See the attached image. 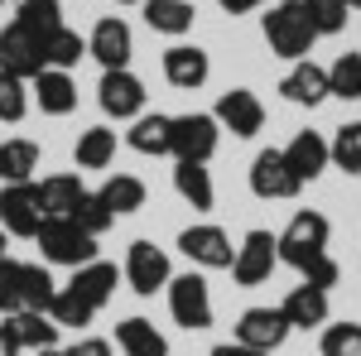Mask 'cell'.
Masks as SVG:
<instances>
[{"label":"cell","instance_id":"obj_29","mask_svg":"<svg viewBox=\"0 0 361 356\" xmlns=\"http://www.w3.org/2000/svg\"><path fill=\"white\" fill-rule=\"evenodd\" d=\"M58 299V279L44 265H25L20 260V308H34V313H49Z\"/></svg>","mask_w":361,"mask_h":356},{"label":"cell","instance_id":"obj_36","mask_svg":"<svg viewBox=\"0 0 361 356\" xmlns=\"http://www.w3.org/2000/svg\"><path fill=\"white\" fill-rule=\"evenodd\" d=\"M68 221H73V226H82L87 236H102V231L116 221V212L102 202V192H82V197H78V207L68 212Z\"/></svg>","mask_w":361,"mask_h":356},{"label":"cell","instance_id":"obj_22","mask_svg":"<svg viewBox=\"0 0 361 356\" xmlns=\"http://www.w3.org/2000/svg\"><path fill=\"white\" fill-rule=\"evenodd\" d=\"M116 284H121V270H116L111 260H92V265H82V270H73V284H68V289H78V294L102 313V308L111 303Z\"/></svg>","mask_w":361,"mask_h":356},{"label":"cell","instance_id":"obj_50","mask_svg":"<svg viewBox=\"0 0 361 356\" xmlns=\"http://www.w3.org/2000/svg\"><path fill=\"white\" fill-rule=\"evenodd\" d=\"M347 10H361V0H347Z\"/></svg>","mask_w":361,"mask_h":356},{"label":"cell","instance_id":"obj_1","mask_svg":"<svg viewBox=\"0 0 361 356\" xmlns=\"http://www.w3.org/2000/svg\"><path fill=\"white\" fill-rule=\"evenodd\" d=\"M265 25V44H270V54L275 58H289V63H304L308 49H313V25H308L304 15V0H279L270 5V15L260 20Z\"/></svg>","mask_w":361,"mask_h":356},{"label":"cell","instance_id":"obj_45","mask_svg":"<svg viewBox=\"0 0 361 356\" xmlns=\"http://www.w3.org/2000/svg\"><path fill=\"white\" fill-rule=\"evenodd\" d=\"M212 356H265V352H255V347H241V342H222V347H212Z\"/></svg>","mask_w":361,"mask_h":356},{"label":"cell","instance_id":"obj_24","mask_svg":"<svg viewBox=\"0 0 361 356\" xmlns=\"http://www.w3.org/2000/svg\"><path fill=\"white\" fill-rule=\"evenodd\" d=\"M116 347L126 356H169L164 332L154 328L149 318H126V323H116Z\"/></svg>","mask_w":361,"mask_h":356},{"label":"cell","instance_id":"obj_11","mask_svg":"<svg viewBox=\"0 0 361 356\" xmlns=\"http://www.w3.org/2000/svg\"><path fill=\"white\" fill-rule=\"evenodd\" d=\"M169 279H173V270H169L164 250L154 246V241H130V250H126V284L135 289L140 299L169 289Z\"/></svg>","mask_w":361,"mask_h":356},{"label":"cell","instance_id":"obj_16","mask_svg":"<svg viewBox=\"0 0 361 356\" xmlns=\"http://www.w3.org/2000/svg\"><path fill=\"white\" fill-rule=\"evenodd\" d=\"M279 97L294 102V106H323L333 92H328V68H318L313 58L294 63L284 78H279Z\"/></svg>","mask_w":361,"mask_h":356},{"label":"cell","instance_id":"obj_30","mask_svg":"<svg viewBox=\"0 0 361 356\" xmlns=\"http://www.w3.org/2000/svg\"><path fill=\"white\" fill-rule=\"evenodd\" d=\"M102 202L111 207L116 217H130V212H140L145 207V183H140L135 173H111L106 183H102Z\"/></svg>","mask_w":361,"mask_h":356},{"label":"cell","instance_id":"obj_43","mask_svg":"<svg viewBox=\"0 0 361 356\" xmlns=\"http://www.w3.org/2000/svg\"><path fill=\"white\" fill-rule=\"evenodd\" d=\"M68 356H111V342H102V337H82V342H73Z\"/></svg>","mask_w":361,"mask_h":356},{"label":"cell","instance_id":"obj_15","mask_svg":"<svg viewBox=\"0 0 361 356\" xmlns=\"http://www.w3.org/2000/svg\"><path fill=\"white\" fill-rule=\"evenodd\" d=\"M87 54L102 63V73L126 68V63H130V54H135V34H130V25H126L121 15H106V20H97V29H92Z\"/></svg>","mask_w":361,"mask_h":356},{"label":"cell","instance_id":"obj_5","mask_svg":"<svg viewBox=\"0 0 361 356\" xmlns=\"http://www.w3.org/2000/svg\"><path fill=\"white\" fill-rule=\"evenodd\" d=\"M169 313H173V323L188 332H202L212 328V294H207V279L202 274H173L169 279Z\"/></svg>","mask_w":361,"mask_h":356},{"label":"cell","instance_id":"obj_9","mask_svg":"<svg viewBox=\"0 0 361 356\" xmlns=\"http://www.w3.org/2000/svg\"><path fill=\"white\" fill-rule=\"evenodd\" d=\"M39 226H44V207H39L34 183H5V188H0V231L34 241Z\"/></svg>","mask_w":361,"mask_h":356},{"label":"cell","instance_id":"obj_46","mask_svg":"<svg viewBox=\"0 0 361 356\" xmlns=\"http://www.w3.org/2000/svg\"><path fill=\"white\" fill-rule=\"evenodd\" d=\"M0 356H20V342L10 337V328L0 323Z\"/></svg>","mask_w":361,"mask_h":356},{"label":"cell","instance_id":"obj_17","mask_svg":"<svg viewBox=\"0 0 361 356\" xmlns=\"http://www.w3.org/2000/svg\"><path fill=\"white\" fill-rule=\"evenodd\" d=\"M164 78L178 92H197L212 78V63H207V54L197 44H173V49H164Z\"/></svg>","mask_w":361,"mask_h":356},{"label":"cell","instance_id":"obj_19","mask_svg":"<svg viewBox=\"0 0 361 356\" xmlns=\"http://www.w3.org/2000/svg\"><path fill=\"white\" fill-rule=\"evenodd\" d=\"M284 159H289V168H294V173H299V183H313L323 168L333 164L328 140L318 135V130H299V135L284 145Z\"/></svg>","mask_w":361,"mask_h":356},{"label":"cell","instance_id":"obj_44","mask_svg":"<svg viewBox=\"0 0 361 356\" xmlns=\"http://www.w3.org/2000/svg\"><path fill=\"white\" fill-rule=\"evenodd\" d=\"M217 5H222L226 15H250V10H260L265 0H217Z\"/></svg>","mask_w":361,"mask_h":356},{"label":"cell","instance_id":"obj_25","mask_svg":"<svg viewBox=\"0 0 361 356\" xmlns=\"http://www.w3.org/2000/svg\"><path fill=\"white\" fill-rule=\"evenodd\" d=\"M197 10L188 0H145V25L154 29V34H169V39H183L188 29H193Z\"/></svg>","mask_w":361,"mask_h":356},{"label":"cell","instance_id":"obj_32","mask_svg":"<svg viewBox=\"0 0 361 356\" xmlns=\"http://www.w3.org/2000/svg\"><path fill=\"white\" fill-rule=\"evenodd\" d=\"M44 58H49V68H58V73H73L78 63L87 58V39L78 34V29H54L49 39H44Z\"/></svg>","mask_w":361,"mask_h":356},{"label":"cell","instance_id":"obj_2","mask_svg":"<svg viewBox=\"0 0 361 356\" xmlns=\"http://www.w3.org/2000/svg\"><path fill=\"white\" fill-rule=\"evenodd\" d=\"M328 236H333V226L323 212H294L289 226L279 231V265H289V270H304L308 260H318V255H328Z\"/></svg>","mask_w":361,"mask_h":356},{"label":"cell","instance_id":"obj_39","mask_svg":"<svg viewBox=\"0 0 361 356\" xmlns=\"http://www.w3.org/2000/svg\"><path fill=\"white\" fill-rule=\"evenodd\" d=\"M25 111H29V82L0 73V121L15 125V121H25Z\"/></svg>","mask_w":361,"mask_h":356},{"label":"cell","instance_id":"obj_31","mask_svg":"<svg viewBox=\"0 0 361 356\" xmlns=\"http://www.w3.org/2000/svg\"><path fill=\"white\" fill-rule=\"evenodd\" d=\"M73 159H78V168H106L116 159V130L111 125H92V130H82Z\"/></svg>","mask_w":361,"mask_h":356},{"label":"cell","instance_id":"obj_48","mask_svg":"<svg viewBox=\"0 0 361 356\" xmlns=\"http://www.w3.org/2000/svg\"><path fill=\"white\" fill-rule=\"evenodd\" d=\"M0 260H10V255H5V231H0Z\"/></svg>","mask_w":361,"mask_h":356},{"label":"cell","instance_id":"obj_26","mask_svg":"<svg viewBox=\"0 0 361 356\" xmlns=\"http://www.w3.org/2000/svg\"><path fill=\"white\" fill-rule=\"evenodd\" d=\"M173 188H178V197L193 207V212H212V173H207V164H193V159H178V168H173Z\"/></svg>","mask_w":361,"mask_h":356},{"label":"cell","instance_id":"obj_21","mask_svg":"<svg viewBox=\"0 0 361 356\" xmlns=\"http://www.w3.org/2000/svg\"><path fill=\"white\" fill-rule=\"evenodd\" d=\"M279 313L289 318V328H323L328 323V294L323 289H313V284H294L289 289V299L279 303Z\"/></svg>","mask_w":361,"mask_h":356},{"label":"cell","instance_id":"obj_37","mask_svg":"<svg viewBox=\"0 0 361 356\" xmlns=\"http://www.w3.org/2000/svg\"><path fill=\"white\" fill-rule=\"evenodd\" d=\"M328 92L342 102H361V54H342L328 68Z\"/></svg>","mask_w":361,"mask_h":356},{"label":"cell","instance_id":"obj_28","mask_svg":"<svg viewBox=\"0 0 361 356\" xmlns=\"http://www.w3.org/2000/svg\"><path fill=\"white\" fill-rule=\"evenodd\" d=\"M34 168H39V145L34 140H25V135L0 140V178L5 183H29Z\"/></svg>","mask_w":361,"mask_h":356},{"label":"cell","instance_id":"obj_47","mask_svg":"<svg viewBox=\"0 0 361 356\" xmlns=\"http://www.w3.org/2000/svg\"><path fill=\"white\" fill-rule=\"evenodd\" d=\"M39 356H68V352H58V347H49V352H39Z\"/></svg>","mask_w":361,"mask_h":356},{"label":"cell","instance_id":"obj_3","mask_svg":"<svg viewBox=\"0 0 361 356\" xmlns=\"http://www.w3.org/2000/svg\"><path fill=\"white\" fill-rule=\"evenodd\" d=\"M39 250H44V260L49 265H68V270H82L97 260V236H87L82 226H73L68 217H44L39 226Z\"/></svg>","mask_w":361,"mask_h":356},{"label":"cell","instance_id":"obj_33","mask_svg":"<svg viewBox=\"0 0 361 356\" xmlns=\"http://www.w3.org/2000/svg\"><path fill=\"white\" fill-rule=\"evenodd\" d=\"M15 10H20L15 25L29 29V34H39V39H49L54 29H63V5H58V0H20Z\"/></svg>","mask_w":361,"mask_h":356},{"label":"cell","instance_id":"obj_41","mask_svg":"<svg viewBox=\"0 0 361 356\" xmlns=\"http://www.w3.org/2000/svg\"><path fill=\"white\" fill-rule=\"evenodd\" d=\"M20 313V260H0V318Z\"/></svg>","mask_w":361,"mask_h":356},{"label":"cell","instance_id":"obj_49","mask_svg":"<svg viewBox=\"0 0 361 356\" xmlns=\"http://www.w3.org/2000/svg\"><path fill=\"white\" fill-rule=\"evenodd\" d=\"M116 5H145V0H116Z\"/></svg>","mask_w":361,"mask_h":356},{"label":"cell","instance_id":"obj_23","mask_svg":"<svg viewBox=\"0 0 361 356\" xmlns=\"http://www.w3.org/2000/svg\"><path fill=\"white\" fill-rule=\"evenodd\" d=\"M34 192H39L44 217H68L87 188H82V178H78V173H49V178H39V183H34Z\"/></svg>","mask_w":361,"mask_h":356},{"label":"cell","instance_id":"obj_8","mask_svg":"<svg viewBox=\"0 0 361 356\" xmlns=\"http://www.w3.org/2000/svg\"><path fill=\"white\" fill-rule=\"evenodd\" d=\"M178 250L193 260L197 270H231V260H236L231 236L222 226H212V221H197L188 231H178Z\"/></svg>","mask_w":361,"mask_h":356},{"label":"cell","instance_id":"obj_14","mask_svg":"<svg viewBox=\"0 0 361 356\" xmlns=\"http://www.w3.org/2000/svg\"><path fill=\"white\" fill-rule=\"evenodd\" d=\"M212 116H217V125H222V130H231L236 140L260 135V125H265V106H260V97H255V92H246V87L222 92Z\"/></svg>","mask_w":361,"mask_h":356},{"label":"cell","instance_id":"obj_20","mask_svg":"<svg viewBox=\"0 0 361 356\" xmlns=\"http://www.w3.org/2000/svg\"><path fill=\"white\" fill-rule=\"evenodd\" d=\"M5 328H10V337L20 342V352H49V347H58V323L49 318V313L20 308V313L5 318Z\"/></svg>","mask_w":361,"mask_h":356},{"label":"cell","instance_id":"obj_13","mask_svg":"<svg viewBox=\"0 0 361 356\" xmlns=\"http://www.w3.org/2000/svg\"><path fill=\"white\" fill-rule=\"evenodd\" d=\"M289 318L279 313V308H246L241 318H236V342L241 347H255V352H279L284 347V337H289Z\"/></svg>","mask_w":361,"mask_h":356},{"label":"cell","instance_id":"obj_38","mask_svg":"<svg viewBox=\"0 0 361 356\" xmlns=\"http://www.w3.org/2000/svg\"><path fill=\"white\" fill-rule=\"evenodd\" d=\"M328 154H333V164L342 173H361V121H347V125H337L333 145H328Z\"/></svg>","mask_w":361,"mask_h":356},{"label":"cell","instance_id":"obj_40","mask_svg":"<svg viewBox=\"0 0 361 356\" xmlns=\"http://www.w3.org/2000/svg\"><path fill=\"white\" fill-rule=\"evenodd\" d=\"M323 356H361V323H328Z\"/></svg>","mask_w":361,"mask_h":356},{"label":"cell","instance_id":"obj_10","mask_svg":"<svg viewBox=\"0 0 361 356\" xmlns=\"http://www.w3.org/2000/svg\"><path fill=\"white\" fill-rule=\"evenodd\" d=\"M97 106L106 111L111 121H135V116H145V82L130 68H111L97 82Z\"/></svg>","mask_w":361,"mask_h":356},{"label":"cell","instance_id":"obj_6","mask_svg":"<svg viewBox=\"0 0 361 356\" xmlns=\"http://www.w3.org/2000/svg\"><path fill=\"white\" fill-rule=\"evenodd\" d=\"M279 265V236L275 231H246V241L236 246V260H231V279L241 289H255L265 284Z\"/></svg>","mask_w":361,"mask_h":356},{"label":"cell","instance_id":"obj_51","mask_svg":"<svg viewBox=\"0 0 361 356\" xmlns=\"http://www.w3.org/2000/svg\"><path fill=\"white\" fill-rule=\"evenodd\" d=\"M0 5H20V0H0Z\"/></svg>","mask_w":361,"mask_h":356},{"label":"cell","instance_id":"obj_27","mask_svg":"<svg viewBox=\"0 0 361 356\" xmlns=\"http://www.w3.org/2000/svg\"><path fill=\"white\" fill-rule=\"evenodd\" d=\"M169 125H173V116H159V111L149 116V111H145V116L130 121L126 145H130L135 154H154V159H159V154H169Z\"/></svg>","mask_w":361,"mask_h":356},{"label":"cell","instance_id":"obj_7","mask_svg":"<svg viewBox=\"0 0 361 356\" xmlns=\"http://www.w3.org/2000/svg\"><path fill=\"white\" fill-rule=\"evenodd\" d=\"M44 68H49V58H44V39H39V34H29V29H20L15 20H10V25L0 29V73L34 82Z\"/></svg>","mask_w":361,"mask_h":356},{"label":"cell","instance_id":"obj_34","mask_svg":"<svg viewBox=\"0 0 361 356\" xmlns=\"http://www.w3.org/2000/svg\"><path fill=\"white\" fill-rule=\"evenodd\" d=\"M304 15L313 34L323 39V34H342L347 20H352V10H347V0H304Z\"/></svg>","mask_w":361,"mask_h":356},{"label":"cell","instance_id":"obj_18","mask_svg":"<svg viewBox=\"0 0 361 356\" xmlns=\"http://www.w3.org/2000/svg\"><path fill=\"white\" fill-rule=\"evenodd\" d=\"M29 92H34V102H39L44 116H68V111H78V82H73V73L44 68V73L29 82Z\"/></svg>","mask_w":361,"mask_h":356},{"label":"cell","instance_id":"obj_12","mask_svg":"<svg viewBox=\"0 0 361 356\" xmlns=\"http://www.w3.org/2000/svg\"><path fill=\"white\" fill-rule=\"evenodd\" d=\"M299 173L289 168L284 159V149H260L255 154V164H250V192L255 197H270V202H289V197H299Z\"/></svg>","mask_w":361,"mask_h":356},{"label":"cell","instance_id":"obj_35","mask_svg":"<svg viewBox=\"0 0 361 356\" xmlns=\"http://www.w3.org/2000/svg\"><path fill=\"white\" fill-rule=\"evenodd\" d=\"M49 318H54L58 328H87V323L97 318V308H92L78 289H68V284H63V289H58V299H54V308H49Z\"/></svg>","mask_w":361,"mask_h":356},{"label":"cell","instance_id":"obj_4","mask_svg":"<svg viewBox=\"0 0 361 356\" xmlns=\"http://www.w3.org/2000/svg\"><path fill=\"white\" fill-rule=\"evenodd\" d=\"M217 140H222V125L212 111H188V116H173L169 125V154L173 159H193V164H207L217 154Z\"/></svg>","mask_w":361,"mask_h":356},{"label":"cell","instance_id":"obj_42","mask_svg":"<svg viewBox=\"0 0 361 356\" xmlns=\"http://www.w3.org/2000/svg\"><path fill=\"white\" fill-rule=\"evenodd\" d=\"M299 274H304V284H313V289H323V294H328L337 279H342V265H337L333 255H318V260H308Z\"/></svg>","mask_w":361,"mask_h":356}]
</instances>
